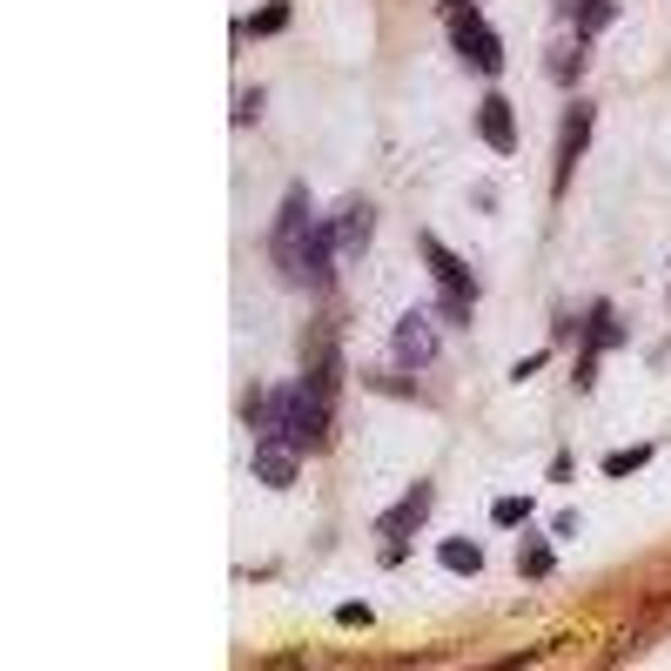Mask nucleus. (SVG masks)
<instances>
[{"instance_id":"10","label":"nucleus","mask_w":671,"mask_h":671,"mask_svg":"<svg viewBox=\"0 0 671 671\" xmlns=\"http://www.w3.org/2000/svg\"><path fill=\"white\" fill-rule=\"evenodd\" d=\"M437 564L457 571V577H477V571H484V550L470 544V537H444V544H437Z\"/></svg>"},{"instance_id":"8","label":"nucleus","mask_w":671,"mask_h":671,"mask_svg":"<svg viewBox=\"0 0 671 671\" xmlns=\"http://www.w3.org/2000/svg\"><path fill=\"white\" fill-rule=\"evenodd\" d=\"M370 222H376V209H370V202L343 209V215L330 222V243H336V256H363V249H370V243H363V235H370Z\"/></svg>"},{"instance_id":"16","label":"nucleus","mask_w":671,"mask_h":671,"mask_svg":"<svg viewBox=\"0 0 671 671\" xmlns=\"http://www.w3.org/2000/svg\"><path fill=\"white\" fill-rule=\"evenodd\" d=\"M518 571H524V577H550V544H524Z\"/></svg>"},{"instance_id":"3","label":"nucleus","mask_w":671,"mask_h":671,"mask_svg":"<svg viewBox=\"0 0 671 671\" xmlns=\"http://www.w3.org/2000/svg\"><path fill=\"white\" fill-rule=\"evenodd\" d=\"M309 188H289V202H283V215H275V262H283L289 275H296V262H302V249H309Z\"/></svg>"},{"instance_id":"1","label":"nucleus","mask_w":671,"mask_h":671,"mask_svg":"<svg viewBox=\"0 0 671 671\" xmlns=\"http://www.w3.org/2000/svg\"><path fill=\"white\" fill-rule=\"evenodd\" d=\"M417 249H423L430 275H437V289H444V315H450V323H463L470 302H477V275H470V262L450 256V243H437V235H417Z\"/></svg>"},{"instance_id":"2","label":"nucleus","mask_w":671,"mask_h":671,"mask_svg":"<svg viewBox=\"0 0 671 671\" xmlns=\"http://www.w3.org/2000/svg\"><path fill=\"white\" fill-rule=\"evenodd\" d=\"M444 14H450V41H457V54L477 67V74H504V41L490 34V21L470 8V0H444Z\"/></svg>"},{"instance_id":"15","label":"nucleus","mask_w":671,"mask_h":671,"mask_svg":"<svg viewBox=\"0 0 671 671\" xmlns=\"http://www.w3.org/2000/svg\"><path fill=\"white\" fill-rule=\"evenodd\" d=\"M336 624H343V631H370V624H376V611H370L363 598H349V605H336Z\"/></svg>"},{"instance_id":"5","label":"nucleus","mask_w":671,"mask_h":671,"mask_svg":"<svg viewBox=\"0 0 671 671\" xmlns=\"http://www.w3.org/2000/svg\"><path fill=\"white\" fill-rule=\"evenodd\" d=\"M296 470H302V450H296L289 437H262V450H256V484L289 490V484H296Z\"/></svg>"},{"instance_id":"9","label":"nucleus","mask_w":671,"mask_h":671,"mask_svg":"<svg viewBox=\"0 0 671 671\" xmlns=\"http://www.w3.org/2000/svg\"><path fill=\"white\" fill-rule=\"evenodd\" d=\"M430 497H437V490H430V484H410V497L397 504V510H389V518H383V537H410L423 518H430Z\"/></svg>"},{"instance_id":"14","label":"nucleus","mask_w":671,"mask_h":671,"mask_svg":"<svg viewBox=\"0 0 671 671\" xmlns=\"http://www.w3.org/2000/svg\"><path fill=\"white\" fill-rule=\"evenodd\" d=\"M524 518H531V497H497V504H490V524H497V531H518Z\"/></svg>"},{"instance_id":"6","label":"nucleus","mask_w":671,"mask_h":671,"mask_svg":"<svg viewBox=\"0 0 671 671\" xmlns=\"http://www.w3.org/2000/svg\"><path fill=\"white\" fill-rule=\"evenodd\" d=\"M591 122H598V114L577 101V108L564 114V128H558V195H564L571 175H577V154H584V141H591Z\"/></svg>"},{"instance_id":"11","label":"nucleus","mask_w":671,"mask_h":671,"mask_svg":"<svg viewBox=\"0 0 671 671\" xmlns=\"http://www.w3.org/2000/svg\"><path fill=\"white\" fill-rule=\"evenodd\" d=\"M571 21H577V34H605V27L618 21V0H577Z\"/></svg>"},{"instance_id":"12","label":"nucleus","mask_w":671,"mask_h":671,"mask_svg":"<svg viewBox=\"0 0 671 671\" xmlns=\"http://www.w3.org/2000/svg\"><path fill=\"white\" fill-rule=\"evenodd\" d=\"M651 457H658L651 444H624V450H611V457H605V477H638Z\"/></svg>"},{"instance_id":"13","label":"nucleus","mask_w":671,"mask_h":671,"mask_svg":"<svg viewBox=\"0 0 671 671\" xmlns=\"http://www.w3.org/2000/svg\"><path fill=\"white\" fill-rule=\"evenodd\" d=\"M289 27V8H283V0H269V8H256L249 21H243V34H256V41H262V34H283Z\"/></svg>"},{"instance_id":"7","label":"nucleus","mask_w":671,"mask_h":671,"mask_svg":"<svg viewBox=\"0 0 671 671\" xmlns=\"http://www.w3.org/2000/svg\"><path fill=\"white\" fill-rule=\"evenodd\" d=\"M477 135H484V148H497V154L518 148V108H510V95H484V108H477Z\"/></svg>"},{"instance_id":"4","label":"nucleus","mask_w":671,"mask_h":671,"mask_svg":"<svg viewBox=\"0 0 671 671\" xmlns=\"http://www.w3.org/2000/svg\"><path fill=\"white\" fill-rule=\"evenodd\" d=\"M389 357H397L403 370H423L430 357H437V323L417 309V315H403L397 330H389Z\"/></svg>"}]
</instances>
